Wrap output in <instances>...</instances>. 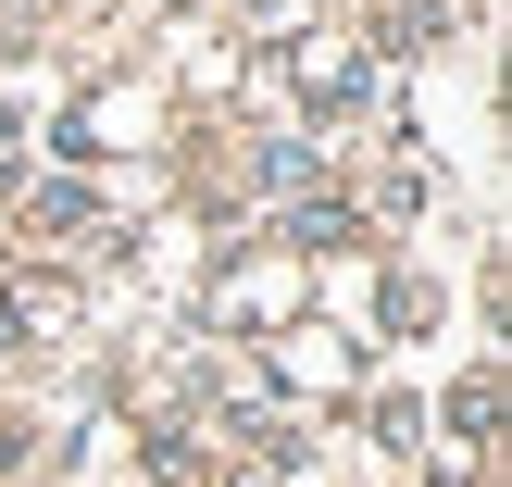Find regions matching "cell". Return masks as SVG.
<instances>
[{
  "label": "cell",
  "mask_w": 512,
  "mask_h": 487,
  "mask_svg": "<svg viewBox=\"0 0 512 487\" xmlns=\"http://www.w3.org/2000/svg\"><path fill=\"white\" fill-rule=\"evenodd\" d=\"M300 88H313V113H338V100H363V63H350V50H300Z\"/></svg>",
  "instance_id": "1"
},
{
  "label": "cell",
  "mask_w": 512,
  "mask_h": 487,
  "mask_svg": "<svg viewBox=\"0 0 512 487\" xmlns=\"http://www.w3.org/2000/svg\"><path fill=\"white\" fill-rule=\"evenodd\" d=\"M50 313H63V300H50V288H0V350H25V338H38V325Z\"/></svg>",
  "instance_id": "2"
},
{
  "label": "cell",
  "mask_w": 512,
  "mask_h": 487,
  "mask_svg": "<svg viewBox=\"0 0 512 487\" xmlns=\"http://www.w3.org/2000/svg\"><path fill=\"white\" fill-rule=\"evenodd\" d=\"M338 238H350L338 200H300V213H288V250H338Z\"/></svg>",
  "instance_id": "3"
},
{
  "label": "cell",
  "mask_w": 512,
  "mask_h": 487,
  "mask_svg": "<svg viewBox=\"0 0 512 487\" xmlns=\"http://www.w3.org/2000/svg\"><path fill=\"white\" fill-rule=\"evenodd\" d=\"M450 425H463V438H475V425H500V375H463V388H450Z\"/></svg>",
  "instance_id": "4"
}]
</instances>
